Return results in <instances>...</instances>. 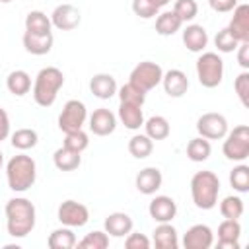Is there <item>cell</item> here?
Instances as JSON below:
<instances>
[{
	"instance_id": "cell-1",
	"label": "cell",
	"mask_w": 249,
	"mask_h": 249,
	"mask_svg": "<svg viewBox=\"0 0 249 249\" xmlns=\"http://www.w3.org/2000/svg\"><path fill=\"white\" fill-rule=\"evenodd\" d=\"M6 212V230L12 237H25L33 231L37 222V210L35 204L25 196H14L4 206Z\"/></svg>"
},
{
	"instance_id": "cell-2",
	"label": "cell",
	"mask_w": 249,
	"mask_h": 249,
	"mask_svg": "<svg viewBox=\"0 0 249 249\" xmlns=\"http://www.w3.org/2000/svg\"><path fill=\"white\" fill-rule=\"evenodd\" d=\"M37 163L27 154H18L6 163V181L14 193H25L35 185Z\"/></svg>"
},
{
	"instance_id": "cell-3",
	"label": "cell",
	"mask_w": 249,
	"mask_h": 249,
	"mask_svg": "<svg viewBox=\"0 0 249 249\" xmlns=\"http://www.w3.org/2000/svg\"><path fill=\"white\" fill-rule=\"evenodd\" d=\"M64 86V74L56 66H45L33 80V99L39 107H51L56 101L60 88Z\"/></svg>"
},
{
	"instance_id": "cell-4",
	"label": "cell",
	"mask_w": 249,
	"mask_h": 249,
	"mask_svg": "<svg viewBox=\"0 0 249 249\" xmlns=\"http://www.w3.org/2000/svg\"><path fill=\"white\" fill-rule=\"evenodd\" d=\"M220 195V179L214 171L202 169L191 177V196L196 208L212 210L218 204Z\"/></svg>"
},
{
	"instance_id": "cell-5",
	"label": "cell",
	"mask_w": 249,
	"mask_h": 249,
	"mask_svg": "<svg viewBox=\"0 0 249 249\" xmlns=\"http://www.w3.org/2000/svg\"><path fill=\"white\" fill-rule=\"evenodd\" d=\"M195 68H196V78L200 86L208 89L218 88L224 80V60L218 53H200Z\"/></svg>"
},
{
	"instance_id": "cell-6",
	"label": "cell",
	"mask_w": 249,
	"mask_h": 249,
	"mask_svg": "<svg viewBox=\"0 0 249 249\" xmlns=\"http://www.w3.org/2000/svg\"><path fill=\"white\" fill-rule=\"evenodd\" d=\"M224 146L222 152L226 160L230 161H243L249 158V126L247 124H237L233 130H228L224 136Z\"/></svg>"
},
{
	"instance_id": "cell-7",
	"label": "cell",
	"mask_w": 249,
	"mask_h": 249,
	"mask_svg": "<svg viewBox=\"0 0 249 249\" xmlns=\"http://www.w3.org/2000/svg\"><path fill=\"white\" fill-rule=\"evenodd\" d=\"M161 78H163V68L158 62L142 60V62H138L132 68V72L128 76V82L134 84V86H138L142 91L148 93L150 89H154L156 86L161 84Z\"/></svg>"
},
{
	"instance_id": "cell-8",
	"label": "cell",
	"mask_w": 249,
	"mask_h": 249,
	"mask_svg": "<svg viewBox=\"0 0 249 249\" xmlns=\"http://www.w3.org/2000/svg\"><path fill=\"white\" fill-rule=\"evenodd\" d=\"M88 121V109L84 105V101L80 99H68L58 115V128L62 132H72V130H80L84 128Z\"/></svg>"
},
{
	"instance_id": "cell-9",
	"label": "cell",
	"mask_w": 249,
	"mask_h": 249,
	"mask_svg": "<svg viewBox=\"0 0 249 249\" xmlns=\"http://www.w3.org/2000/svg\"><path fill=\"white\" fill-rule=\"evenodd\" d=\"M196 132L206 140H222L228 132V119L222 113H202L196 119Z\"/></svg>"
},
{
	"instance_id": "cell-10",
	"label": "cell",
	"mask_w": 249,
	"mask_h": 249,
	"mask_svg": "<svg viewBox=\"0 0 249 249\" xmlns=\"http://www.w3.org/2000/svg\"><path fill=\"white\" fill-rule=\"evenodd\" d=\"M56 218L62 226H68V228H82L89 222V210L86 204L78 202V200H64L60 202L58 210H56Z\"/></svg>"
},
{
	"instance_id": "cell-11",
	"label": "cell",
	"mask_w": 249,
	"mask_h": 249,
	"mask_svg": "<svg viewBox=\"0 0 249 249\" xmlns=\"http://www.w3.org/2000/svg\"><path fill=\"white\" fill-rule=\"evenodd\" d=\"M49 18H51L53 27H56V29H60V31H72V29H76V27L80 25V21H82L80 10H78L76 6H72V4H58V6L53 10V14H51Z\"/></svg>"
},
{
	"instance_id": "cell-12",
	"label": "cell",
	"mask_w": 249,
	"mask_h": 249,
	"mask_svg": "<svg viewBox=\"0 0 249 249\" xmlns=\"http://www.w3.org/2000/svg\"><path fill=\"white\" fill-rule=\"evenodd\" d=\"M212 243H214V231L206 224H195L183 235L185 249H210Z\"/></svg>"
},
{
	"instance_id": "cell-13",
	"label": "cell",
	"mask_w": 249,
	"mask_h": 249,
	"mask_svg": "<svg viewBox=\"0 0 249 249\" xmlns=\"http://www.w3.org/2000/svg\"><path fill=\"white\" fill-rule=\"evenodd\" d=\"M88 126L95 136H109L117 128V115L105 107H99L88 117Z\"/></svg>"
},
{
	"instance_id": "cell-14",
	"label": "cell",
	"mask_w": 249,
	"mask_h": 249,
	"mask_svg": "<svg viewBox=\"0 0 249 249\" xmlns=\"http://www.w3.org/2000/svg\"><path fill=\"white\" fill-rule=\"evenodd\" d=\"M148 214L158 224L171 222L177 216V202L167 195H156L148 204Z\"/></svg>"
},
{
	"instance_id": "cell-15",
	"label": "cell",
	"mask_w": 249,
	"mask_h": 249,
	"mask_svg": "<svg viewBox=\"0 0 249 249\" xmlns=\"http://www.w3.org/2000/svg\"><path fill=\"white\" fill-rule=\"evenodd\" d=\"M231 12L228 29L239 43H249V4H237Z\"/></svg>"
},
{
	"instance_id": "cell-16",
	"label": "cell",
	"mask_w": 249,
	"mask_h": 249,
	"mask_svg": "<svg viewBox=\"0 0 249 249\" xmlns=\"http://www.w3.org/2000/svg\"><path fill=\"white\" fill-rule=\"evenodd\" d=\"M161 86H163V91L169 97H183L187 93V89H189V78H187V74L183 70L171 68V70L163 72Z\"/></svg>"
},
{
	"instance_id": "cell-17",
	"label": "cell",
	"mask_w": 249,
	"mask_h": 249,
	"mask_svg": "<svg viewBox=\"0 0 249 249\" xmlns=\"http://www.w3.org/2000/svg\"><path fill=\"white\" fill-rule=\"evenodd\" d=\"M241 224L239 220H224L218 226V249H239Z\"/></svg>"
},
{
	"instance_id": "cell-18",
	"label": "cell",
	"mask_w": 249,
	"mask_h": 249,
	"mask_svg": "<svg viewBox=\"0 0 249 249\" xmlns=\"http://www.w3.org/2000/svg\"><path fill=\"white\" fill-rule=\"evenodd\" d=\"M163 183V175L158 167H144L138 171L136 179H134V185L138 189V193L142 195H156V191L161 187Z\"/></svg>"
},
{
	"instance_id": "cell-19",
	"label": "cell",
	"mask_w": 249,
	"mask_h": 249,
	"mask_svg": "<svg viewBox=\"0 0 249 249\" xmlns=\"http://www.w3.org/2000/svg\"><path fill=\"white\" fill-rule=\"evenodd\" d=\"M183 45L191 51V53H204L206 45H208V33L202 25L198 23H189L185 29H183Z\"/></svg>"
},
{
	"instance_id": "cell-20",
	"label": "cell",
	"mask_w": 249,
	"mask_h": 249,
	"mask_svg": "<svg viewBox=\"0 0 249 249\" xmlns=\"http://www.w3.org/2000/svg\"><path fill=\"white\" fill-rule=\"evenodd\" d=\"M117 89H119L117 80L111 74L99 72V74H93L89 80V91L97 99H111L113 95H117Z\"/></svg>"
},
{
	"instance_id": "cell-21",
	"label": "cell",
	"mask_w": 249,
	"mask_h": 249,
	"mask_svg": "<svg viewBox=\"0 0 249 249\" xmlns=\"http://www.w3.org/2000/svg\"><path fill=\"white\" fill-rule=\"evenodd\" d=\"M132 218L126 212H111L103 222V228L111 237H124L132 231Z\"/></svg>"
},
{
	"instance_id": "cell-22",
	"label": "cell",
	"mask_w": 249,
	"mask_h": 249,
	"mask_svg": "<svg viewBox=\"0 0 249 249\" xmlns=\"http://www.w3.org/2000/svg\"><path fill=\"white\" fill-rule=\"evenodd\" d=\"M21 43H23V49L29 53V54H35V56H43V54H49L53 45H54V37L53 33H47V35H33V33H23L21 37Z\"/></svg>"
},
{
	"instance_id": "cell-23",
	"label": "cell",
	"mask_w": 249,
	"mask_h": 249,
	"mask_svg": "<svg viewBox=\"0 0 249 249\" xmlns=\"http://www.w3.org/2000/svg\"><path fill=\"white\" fill-rule=\"evenodd\" d=\"M152 241L158 249H177L179 247V237L177 230L171 226V222H161L154 228L152 231Z\"/></svg>"
},
{
	"instance_id": "cell-24",
	"label": "cell",
	"mask_w": 249,
	"mask_h": 249,
	"mask_svg": "<svg viewBox=\"0 0 249 249\" xmlns=\"http://www.w3.org/2000/svg\"><path fill=\"white\" fill-rule=\"evenodd\" d=\"M117 119L124 124V128L128 130H138L144 124V113L140 105H132V103H119V113Z\"/></svg>"
},
{
	"instance_id": "cell-25",
	"label": "cell",
	"mask_w": 249,
	"mask_h": 249,
	"mask_svg": "<svg viewBox=\"0 0 249 249\" xmlns=\"http://www.w3.org/2000/svg\"><path fill=\"white\" fill-rule=\"evenodd\" d=\"M53 163H54V167L58 171H74L82 163V154L74 152V150H70L66 146H60L53 154Z\"/></svg>"
},
{
	"instance_id": "cell-26",
	"label": "cell",
	"mask_w": 249,
	"mask_h": 249,
	"mask_svg": "<svg viewBox=\"0 0 249 249\" xmlns=\"http://www.w3.org/2000/svg\"><path fill=\"white\" fill-rule=\"evenodd\" d=\"M53 23H51V18L41 12V10H31L27 16H25V31L27 33H33V35H47V33H53Z\"/></svg>"
},
{
	"instance_id": "cell-27",
	"label": "cell",
	"mask_w": 249,
	"mask_h": 249,
	"mask_svg": "<svg viewBox=\"0 0 249 249\" xmlns=\"http://www.w3.org/2000/svg\"><path fill=\"white\" fill-rule=\"evenodd\" d=\"M6 88L12 95L23 97L31 89V76L25 70H12L6 78Z\"/></svg>"
},
{
	"instance_id": "cell-28",
	"label": "cell",
	"mask_w": 249,
	"mask_h": 249,
	"mask_svg": "<svg viewBox=\"0 0 249 249\" xmlns=\"http://www.w3.org/2000/svg\"><path fill=\"white\" fill-rule=\"evenodd\" d=\"M181 27H183V21L177 18V14L173 10L171 12H161L156 18V33L161 35V37H171Z\"/></svg>"
},
{
	"instance_id": "cell-29",
	"label": "cell",
	"mask_w": 249,
	"mask_h": 249,
	"mask_svg": "<svg viewBox=\"0 0 249 249\" xmlns=\"http://www.w3.org/2000/svg\"><path fill=\"white\" fill-rule=\"evenodd\" d=\"M144 134L146 136H150L152 140H165L167 136H169V132H171V124H169V121L165 119V117H161V115H154V117H150L148 121H144Z\"/></svg>"
},
{
	"instance_id": "cell-30",
	"label": "cell",
	"mask_w": 249,
	"mask_h": 249,
	"mask_svg": "<svg viewBox=\"0 0 249 249\" xmlns=\"http://www.w3.org/2000/svg\"><path fill=\"white\" fill-rule=\"evenodd\" d=\"M76 243H78L76 241V233L68 226H62V228L53 230L49 233V239H47V245L51 249H72Z\"/></svg>"
},
{
	"instance_id": "cell-31",
	"label": "cell",
	"mask_w": 249,
	"mask_h": 249,
	"mask_svg": "<svg viewBox=\"0 0 249 249\" xmlns=\"http://www.w3.org/2000/svg\"><path fill=\"white\" fill-rule=\"evenodd\" d=\"M212 154V146H210V140L202 138V136H196L193 140H189L187 144V158L195 163H200V161H206Z\"/></svg>"
},
{
	"instance_id": "cell-32",
	"label": "cell",
	"mask_w": 249,
	"mask_h": 249,
	"mask_svg": "<svg viewBox=\"0 0 249 249\" xmlns=\"http://www.w3.org/2000/svg\"><path fill=\"white\" fill-rule=\"evenodd\" d=\"M10 142H12V146H14L16 150L25 152V150H31V148L37 146L39 134H37V130H33V128H18L16 132L10 134Z\"/></svg>"
},
{
	"instance_id": "cell-33",
	"label": "cell",
	"mask_w": 249,
	"mask_h": 249,
	"mask_svg": "<svg viewBox=\"0 0 249 249\" xmlns=\"http://www.w3.org/2000/svg\"><path fill=\"white\" fill-rule=\"evenodd\" d=\"M128 152L136 160H144L154 152V140L146 134H134L128 140Z\"/></svg>"
},
{
	"instance_id": "cell-34",
	"label": "cell",
	"mask_w": 249,
	"mask_h": 249,
	"mask_svg": "<svg viewBox=\"0 0 249 249\" xmlns=\"http://www.w3.org/2000/svg\"><path fill=\"white\" fill-rule=\"evenodd\" d=\"M243 210H245L243 200L237 195H230V196L222 198V202H220V214L228 220H239L243 216Z\"/></svg>"
},
{
	"instance_id": "cell-35",
	"label": "cell",
	"mask_w": 249,
	"mask_h": 249,
	"mask_svg": "<svg viewBox=\"0 0 249 249\" xmlns=\"http://www.w3.org/2000/svg\"><path fill=\"white\" fill-rule=\"evenodd\" d=\"M117 95H119V101L121 103H132V105H144L146 101V91H142L138 86L126 82L124 86H121L117 89Z\"/></svg>"
},
{
	"instance_id": "cell-36",
	"label": "cell",
	"mask_w": 249,
	"mask_h": 249,
	"mask_svg": "<svg viewBox=\"0 0 249 249\" xmlns=\"http://www.w3.org/2000/svg\"><path fill=\"white\" fill-rule=\"evenodd\" d=\"M230 185L237 193H247L249 191V165L239 163L230 171Z\"/></svg>"
},
{
	"instance_id": "cell-37",
	"label": "cell",
	"mask_w": 249,
	"mask_h": 249,
	"mask_svg": "<svg viewBox=\"0 0 249 249\" xmlns=\"http://www.w3.org/2000/svg\"><path fill=\"white\" fill-rule=\"evenodd\" d=\"M82 249H107L109 247V235L105 230H95L84 235L82 241L76 243Z\"/></svg>"
},
{
	"instance_id": "cell-38",
	"label": "cell",
	"mask_w": 249,
	"mask_h": 249,
	"mask_svg": "<svg viewBox=\"0 0 249 249\" xmlns=\"http://www.w3.org/2000/svg\"><path fill=\"white\" fill-rule=\"evenodd\" d=\"M62 146H66V148H70V150L82 154V152L89 146V136L84 132V128H80V130H72V132H64Z\"/></svg>"
},
{
	"instance_id": "cell-39",
	"label": "cell",
	"mask_w": 249,
	"mask_h": 249,
	"mask_svg": "<svg viewBox=\"0 0 249 249\" xmlns=\"http://www.w3.org/2000/svg\"><path fill=\"white\" fill-rule=\"evenodd\" d=\"M173 12L177 14V18L187 23V21H193L198 14V4L196 0H175L173 4Z\"/></svg>"
},
{
	"instance_id": "cell-40",
	"label": "cell",
	"mask_w": 249,
	"mask_h": 249,
	"mask_svg": "<svg viewBox=\"0 0 249 249\" xmlns=\"http://www.w3.org/2000/svg\"><path fill=\"white\" fill-rule=\"evenodd\" d=\"M214 47L218 49V53H233L239 47V41L231 35V31L228 27L220 29L214 37Z\"/></svg>"
},
{
	"instance_id": "cell-41",
	"label": "cell",
	"mask_w": 249,
	"mask_h": 249,
	"mask_svg": "<svg viewBox=\"0 0 249 249\" xmlns=\"http://www.w3.org/2000/svg\"><path fill=\"white\" fill-rule=\"evenodd\" d=\"M233 89L241 101L243 107H249V72L243 70L241 74H237V78L233 80Z\"/></svg>"
},
{
	"instance_id": "cell-42",
	"label": "cell",
	"mask_w": 249,
	"mask_h": 249,
	"mask_svg": "<svg viewBox=\"0 0 249 249\" xmlns=\"http://www.w3.org/2000/svg\"><path fill=\"white\" fill-rule=\"evenodd\" d=\"M132 12L140 19H150L160 14V8H156L150 0H132Z\"/></svg>"
},
{
	"instance_id": "cell-43",
	"label": "cell",
	"mask_w": 249,
	"mask_h": 249,
	"mask_svg": "<svg viewBox=\"0 0 249 249\" xmlns=\"http://www.w3.org/2000/svg\"><path fill=\"white\" fill-rule=\"evenodd\" d=\"M152 241L148 235L138 233V231H130L124 235V247L126 249H150Z\"/></svg>"
},
{
	"instance_id": "cell-44",
	"label": "cell",
	"mask_w": 249,
	"mask_h": 249,
	"mask_svg": "<svg viewBox=\"0 0 249 249\" xmlns=\"http://www.w3.org/2000/svg\"><path fill=\"white\" fill-rule=\"evenodd\" d=\"M237 4H239L237 0H208V6H210L214 12H218V14H228V12H231Z\"/></svg>"
},
{
	"instance_id": "cell-45",
	"label": "cell",
	"mask_w": 249,
	"mask_h": 249,
	"mask_svg": "<svg viewBox=\"0 0 249 249\" xmlns=\"http://www.w3.org/2000/svg\"><path fill=\"white\" fill-rule=\"evenodd\" d=\"M237 51V62L243 70H249V43H239Z\"/></svg>"
},
{
	"instance_id": "cell-46",
	"label": "cell",
	"mask_w": 249,
	"mask_h": 249,
	"mask_svg": "<svg viewBox=\"0 0 249 249\" xmlns=\"http://www.w3.org/2000/svg\"><path fill=\"white\" fill-rule=\"evenodd\" d=\"M10 134V115L6 113V109L0 107V142L6 140Z\"/></svg>"
},
{
	"instance_id": "cell-47",
	"label": "cell",
	"mask_w": 249,
	"mask_h": 249,
	"mask_svg": "<svg viewBox=\"0 0 249 249\" xmlns=\"http://www.w3.org/2000/svg\"><path fill=\"white\" fill-rule=\"evenodd\" d=\"M150 2H152L156 8H163V6H167L171 0H150Z\"/></svg>"
},
{
	"instance_id": "cell-48",
	"label": "cell",
	"mask_w": 249,
	"mask_h": 249,
	"mask_svg": "<svg viewBox=\"0 0 249 249\" xmlns=\"http://www.w3.org/2000/svg\"><path fill=\"white\" fill-rule=\"evenodd\" d=\"M2 165H4V154L0 152V169H2Z\"/></svg>"
},
{
	"instance_id": "cell-49",
	"label": "cell",
	"mask_w": 249,
	"mask_h": 249,
	"mask_svg": "<svg viewBox=\"0 0 249 249\" xmlns=\"http://www.w3.org/2000/svg\"><path fill=\"white\" fill-rule=\"evenodd\" d=\"M2 4H10V2H14V0H0Z\"/></svg>"
}]
</instances>
